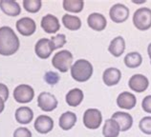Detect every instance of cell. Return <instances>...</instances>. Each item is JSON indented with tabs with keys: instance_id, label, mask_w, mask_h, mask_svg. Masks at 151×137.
<instances>
[{
	"instance_id": "6da1fadb",
	"label": "cell",
	"mask_w": 151,
	"mask_h": 137,
	"mask_svg": "<svg viewBox=\"0 0 151 137\" xmlns=\"http://www.w3.org/2000/svg\"><path fill=\"white\" fill-rule=\"evenodd\" d=\"M19 39L14 31L10 27L0 28V54L4 56L13 55L19 49Z\"/></svg>"
},
{
	"instance_id": "7a4b0ae2",
	"label": "cell",
	"mask_w": 151,
	"mask_h": 137,
	"mask_svg": "<svg viewBox=\"0 0 151 137\" xmlns=\"http://www.w3.org/2000/svg\"><path fill=\"white\" fill-rule=\"evenodd\" d=\"M93 74V66L85 59H78L71 67V75L78 82L88 81Z\"/></svg>"
},
{
	"instance_id": "3957f363",
	"label": "cell",
	"mask_w": 151,
	"mask_h": 137,
	"mask_svg": "<svg viewBox=\"0 0 151 137\" xmlns=\"http://www.w3.org/2000/svg\"><path fill=\"white\" fill-rule=\"evenodd\" d=\"M73 63V54L69 50H63L57 53L53 57L52 64L54 68L59 70L60 72H66L71 69Z\"/></svg>"
},
{
	"instance_id": "277c9868",
	"label": "cell",
	"mask_w": 151,
	"mask_h": 137,
	"mask_svg": "<svg viewBox=\"0 0 151 137\" xmlns=\"http://www.w3.org/2000/svg\"><path fill=\"white\" fill-rule=\"evenodd\" d=\"M133 24L139 31H147L151 28V10L140 8L134 13Z\"/></svg>"
},
{
	"instance_id": "5b68a950",
	"label": "cell",
	"mask_w": 151,
	"mask_h": 137,
	"mask_svg": "<svg viewBox=\"0 0 151 137\" xmlns=\"http://www.w3.org/2000/svg\"><path fill=\"white\" fill-rule=\"evenodd\" d=\"M102 116L101 111L97 109H89L83 114V124L87 128L97 130L101 126Z\"/></svg>"
},
{
	"instance_id": "8992f818",
	"label": "cell",
	"mask_w": 151,
	"mask_h": 137,
	"mask_svg": "<svg viewBox=\"0 0 151 137\" xmlns=\"http://www.w3.org/2000/svg\"><path fill=\"white\" fill-rule=\"evenodd\" d=\"M34 89L29 85H19L14 91V98L17 103H29L34 99Z\"/></svg>"
},
{
	"instance_id": "52a82bcc",
	"label": "cell",
	"mask_w": 151,
	"mask_h": 137,
	"mask_svg": "<svg viewBox=\"0 0 151 137\" xmlns=\"http://www.w3.org/2000/svg\"><path fill=\"white\" fill-rule=\"evenodd\" d=\"M109 15L114 23H124L129 17V9L124 4H115L111 7Z\"/></svg>"
},
{
	"instance_id": "ba28073f",
	"label": "cell",
	"mask_w": 151,
	"mask_h": 137,
	"mask_svg": "<svg viewBox=\"0 0 151 137\" xmlns=\"http://www.w3.org/2000/svg\"><path fill=\"white\" fill-rule=\"evenodd\" d=\"M37 105L43 111H52L58 107V100L50 92H41L37 97Z\"/></svg>"
},
{
	"instance_id": "9c48e42d",
	"label": "cell",
	"mask_w": 151,
	"mask_h": 137,
	"mask_svg": "<svg viewBox=\"0 0 151 137\" xmlns=\"http://www.w3.org/2000/svg\"><path fill=\"white\" fill-rule=\"evenodd\" d=\"M53 45L50 39L48 38H41L38 40L35 47V54L41 59H47L53 53Z\"/></svg>"
},
{
	"instance_id": "30bf717a",
	"label": "cell",
	"mask_w": 151,
	"mask_h": 137,
	"mask_svg": "<svg viewBox=\"0 0 151 137\" xmlns=\"http://www.w3.org/2000/svg\"><path fill=\"white\" fill-rule=\"evenodd\" d=\"M17 30L19 33L24 36H30L37 31V25L32 18L22 17L17 22Z\"/></svg>"
},
{
	"instance_id": "8fae6325",
	"label": "cell",
	"mask_w": 151,
	"mask_h": 137,
	"mask_svg": "<svg viewBox=\"0 0 151 137\" xmlns=\"http://www.w3.org/2000/svg\"><path fill=\"white\" fill-rule=\"evenodd\" d=\"M148 79L142 74H134L133 76H131L128 82L129 88L136 92H144L148 88Z\"/></svg>"
},
{
	"instance_id": "7c38bea8",
	"label": "cell",
	"mask_w": 151,
	"mask_h": 137,
	"mask_svg": "<svg viewBox=\"0 0 151 137\" xmlns=\"http://www.w3.org/2000/svg\"><path fill=\"white\" fill-rule=\"evenodd\" d=\"M41 28L47 33H55L60 29V24L58 17L53 14H47L41 19Z\"/></svg>"
},
{
	"instance_id": "4fadbf2b",
	"label": "cell",
	"mask_w": 151,
	"mask_h": 137,
	"mask_svg": "<svg viewBox=\"0 0 151 137\" xmlns=\"http://www.w3.org/2000/svg\"><path fill=\"white\" fill-rule=\"evenodd\" d=\"M54 128V121L47 115H40L35 119V128L41 134H46L50 132Z\"/></svg>"
},
{
	"instance_id": "5bb4252c",
	"label": "cell",
	"mask_w": 151,
	"mask_h": 137,
	"mask_svg": "<svg viewBox=\"0 0 151 137\" xmlns=\"http://www.w3.org/2000/svg\"><path fill=\"white\" fill-rule=\"evenodd\" d=\"M112 119L118 123L121 131H128L129 128H131V127H132V125H133L132 116L126 112H122V111L115 112L112 115Z\"/></svg>"
},
{
	"instance_id": "9a60e30c",
	"label": "cell",
	"mask_w": 151,
	"mask_h": 137,
	"mask_svg": "<svg viewBox=\"0 0 151 137\" xmlns=\"http://www.w3.org/2000/svg\"><path fill=\"white\" fill-rule=\"evenodd\" d=\"M87 23L91 29L97 32H101L107 26V21L104 15L98 13H91L87 18Z\"/></svg>"
},
{
	"instance_id": "2e32d148",
	"label": "cell",
	"mask_w": 151,
	"mask_h": 137,
	"mask_svg": "<svg viewBox=\"0 0 151 137\" xmlns=\"http://www.w3.org/2000/svg\"><path fill=\"white\" fill-rule=\"evenodd\" d=\"M122 78V72L116 68H109L104 70L102 74V80L108 87L117 85Z\"/></svg>"
},
{
	"instance_id": "e0dca14e",
	"label": "cell",
	"mask_w": 151,
	"mask_h": 137,
	"mask_svg": "<svg viewBox=\"0 0 151 137\" xmlns=\"http://www.w3.org/2000/svg\"><path fill=\"white\" fill-rule=\"evenodd\" d=\"M137 104V99L133 93L124 92L117 98L118 107L124 109H132Z\"/></svg>"
},
{
	"instance_id": "ac0fdd59",
	"label": "cell",
	"mask_w": 151,
	"mask_h": 137,
	"mask_svg": "<svg viewBox=\"0 0 151 137\" xmlns=\"http://www.w3.org/2000/svg\"><path fill=\"white\" fill-rule=\"evenodd\" d=\"M0 8L3 13L9 16H17L21 13V8L19 4L15 1H11V0H1Z\"/></svg>"
},
{
	"instance_id": "d6986e66",
	"label": "cell",
	"mask_w": 151,
	"mask_h": 137,
	"mask_svg": "<svg viewBox=\"0 0 151 137\" xmlns=\"http://www.w3.org/2000/svg\"><path fill=\"white\" fill-rule=\"evenodd\" d=\"M125 50V41L124 37L117 36L111 41L110 45L108 47L109 53L115 57H120L122 53H124Z\"/></svg>"
},
{
	"instance_id": "ffe728a7",
	"label": "cell",
	"mask_w": 151,
	"mask_h": 137,
	"mask_svg": "<svg viewBox=\"0 0 151 137\" xmlns=\"http://www.w3.org/2000/svg\"><path fill=\"white\" fill-rule=\"evenodd\" d=\"M77 123V115L72 111H66L59 117V127L63 131L71 130Z\"/></svg>"
},
{
	"instance_id": "44dd1931",
	"label": "cell",
	"mask_w": 151,
	"mask_h": 137,
	"mask_svg": "<svg viewBox=\"0 0 151 137\" xmlns=\"http://www.w3.org/2000/svg\"><path fill=\"white\" fill-rule=\"evenodd\" d=\"M34 118L33 111L28 107H20L15 111V120L19 124H29Z\"/></svg>"
},
{
	"instance_id": "7402d4cb",
	"label": "cell",
	"mask_w": 151,
	"mask_h": 137,
	"mask_svg": "<svg viewBox=\"0 0 151 137\" xmlns=\"http://www.w3.org/2000/svg\"><path fill=\"white\" fill-rule=\"evenodd\" d=\"M83 92L81 89H73L66 94V103L68 104L70 107H78V105H81V103L83 100Z\"/></svg>"
},
{
	"instance_id": "603a6c76",
	"label": "cell",
	"mask_w": 151,
	"mask_h": 137,
	"mask_svg": "<svg viewBox=\"0 0 151 137\" xmlns=\"http://www.w3.org/2000/svg\"><path fill=\"white\" fill-rule=\"evenodd\" d=\"M120 127L115 120L107 119L102 128V134L104 137H118L120 134Z\"/></svg>"
},
{
	"instance_id": "cb8c5ba5",
	"label": "cell",
	"mask_w": 151,
	"mask_h": 137,
	"mask_svg": "<svg viewBox=\"0 0 151 137\" xmlns=\"http://www.w3.org/2000/svg\"><path fill=\"white\" fill-rule=\"evenodd\" d=\"M62 23L65 28L70 31H78L81 27V18L75 15L64 14L62 16Z\"/></svg>"
},
{
	"instance_id": "d4e9b609",
	"label": "cell",
	"mask_w": 151,
	"mask_h": 137,
	"mask_svg": "<svg viewBox=\"0 0 151 137\" xmlns=\"http://www.w3.org/2000/svg\"><path fill=\"white\" fill-rule=\"evenodd\" d=\"M142 62V57L139 53L132 52L127 53L124 57V64L127 68L129 69H135L140 67Z\"/></svg>"
},
{
	"instance_id": "484cf974",
	"label": "cell",
	"mask_w": 151,
	"mask_h": 137,
	"mask_svg": "<svg viewBox=\"0 0 151 137\" xmlns=\"http://www.w3.org/2000/svg\"><path fill=\"white\" fill-rule=\"evenodd\" d=\"M63 9L70 13H81L84 7V2L82 0H64L63 1Z\"/></svg>"
},
{
	"instance_id": "4316f807",
	"label": "cell",
	"mask_w": 151,
	"mask_h": 137,
	"mask_svg": "<svg viewBox=\"0 0 151 137\" xmlns=\"http://www.w3.org/2000/svg\"><path fill=\"white\" fill-rule=\"evenodd\" d=\"M40 0H24L23 1V7L24 9L31 13H35L40 10L41 8Z\"/></svg>"
},
{
	"instance_id": "83f0119b",
	"label": "cell",
	"mask_w": 151,
	"mask_h": 137,
	"mask_svg": "<svg viewBox=\"0 0 151 137\" xmlns=\"http://www.w3.org/2000/svg\"><path fill=\"white\" fill-rule=\"evenodd\" d=\"M51 42H52V45H53V49L54 50H57V49H59L63 47L65 44H66V36L65 34H58L55 35V36H53L51 39Z\"/></svg>"
},
{
	"instance_id": "f1b7e54d",
	"label": "cell",
	"mask_w": 151,
	"mask_h": 137,
	"mask_svg": "<svg viewBox=\"0 0 151 137\" xmlns=\"http://www.w3.org/2000/svg\"><path fill=\"white\" fill-rule=\"evenodd\" d=\"M140 130L145 134H151V116L144 117L139 123Z\"/></svg>"
},
{
	"instance_id": "f546056e",
	"label": "cell",
	"mask_w": 151,
	"mask_h": 137,
	"mask_svg": "<svg viewBox=\"0 0 151 137\" xmlns=\"http://www.w3.org/2000/svg\"><path fill=\"white\" fill-rule=\"evenodd\" d=\"M44 80L47 84L49 85H55L58 84L59 80H60V77H59L58 73L55 72H48L45 73L44 75Z\"/></svg>"
},
{
	"instance_id": "4dcf8cb0",
	"label": "cell",
	"mask_w": 151,
	"mask_h": 137,
	"mask_svg": "<svg viewBox=\"0 0 151 137\" xmlns=\"http://www.w3.org/2000/svg\"><path fill=\"white\" fill-rule=\"evenodd\" d=\"M14 137H32V132L27 128H18L14 131Z\"/></svg>"
},
{
	"instance_id": "1f68e13d",
	"label": "cell",
	"mask_w": 151,
	"mask_h": 137,
	"mask_svg": "<svg viewBox=\"0 0 151 137\" xmlns=\"http://www.w3.org/2000/svg\"><path fill=\"white\" fill-rule=\"evenodd\" d=\"M142 108L145 112L151 113V95L145 97L142 102Z\"/></svg>"
},
{
	"instance_id": "d6a6232c",
	"label": "cell",
	"mask_w": 151,
	"mask_h": 137,
	"mask_svg": "<svg viewBox=\"0 0 151 137\" xmlns=\"http://www.w3.org/2000/svg\"><path fill=\"white\" fill-rule=\"evenodd\" d=\"M0 97L5 101L9 99V89L7 88L6 85L0 83Z\"/></svg>"
},
{
	"instance_id": "836d02e7",
	"label": "cell",
	"mask_w": 151,
	"mask_h": 137,
	"mask_svg": "<svg viewBox=\"0 0 151 137\" xmlns=\"http://www.w3.org/2000/svg\"><path fill=\"white\" fill-rule=\"evenodd\" d=\"M4 108H5V101L0 97V113L4 111Z\"/></svg>"
},
{
	"instance_id": "e575fe53",
	"label": "cell",
	"mask_w": 151,
	"mask_h": 137,
	"mask_svg": "<svg viewBox=\"0 0 151 137\" xmlns=\"http://www.w3.org/2000/svg\"><path fill=\"white\" fill-rule=\"evenodd\" d=\"M147 53H148V55L150 57V63H151V43L148 45L147 47Z\"/></svg>"
}]
</instances>
